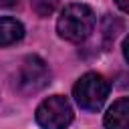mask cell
I'll return each instance as SVG.
<instances>
[{"mask_svg":"<svg viewBox=\"0 0 129 129\" xmlns=\"http://www.w3.org/2000/svg\"><path fill=\"white\" fill-rule=\"evenodd\" d=\"M73 121V107L62 95L44 99L36 109V123L42 129H67Z\"/></svg>","mask_w":129,"mask_h":129,"instance_id":"3","label":"cell"},{"mask_svg":"<svg viewBox=\"0 0 129 129\" xmlns=\"http://www.w3.org/2000/svg\"><path fill=\"white\" fill-rule=\"evenodd\" d=\"M115 4H117L123 12H129V0H115Z\"/></svg>","mask_w":129,"mask_h":129,"instance_id":"8","label":"cell"},{"mask_svg":"<svg viewBox=\"0 0 129 129\" xmlns=\"http://www.w3.org/2000/svg\"><path fill=\"white\" fill-rule=\"evenodd\" d=\"M16 0H0V8H8V6H14Z\"/></svg>","mask_w":129,"mask_h":129,"instance_id":"10","label":"cell"},{"mask_svg":"<svg viewBox=\"0 0 129 129\" xmlns=\"http://www.w3.org/2000/svg\"><path fill=\"white\" fill-rule=\"evenodd\" d=\"M123 54H125V58H127V62H129V36H127L125 42H123Z\"/></svg>","mask_w":129,"mask_h":129,"instance_id":"9","label":"cell"},{"mask_svg":"<svg viewBox=\"0 0 129 129\" xmlns=\"http://www.w3.org/2000/svg\"><path fill=\"white\" fill-rule=\"evenodd\" d=\"M95 28V12L87 4H69L56 22V30L64 40L81 42Z\"/></svg>","mask_w":129,"mask_h":129,"instance_id":"1","label":"cell"},{"mask_svg":"<svg viewBox=\"0 0 129 129\" xmlns=\"http://www.w3.org/2000/svg\"><path fill=\"white\" fill-rule=\"evenodd\" d=\"M24 36V26L10 16H0V46L18 42Z\"/></svg>","mask_w":129,"mask_h":129,"instance_id":"6","label":"cell"},{"mask_svg":"<svg viewBox=\"0 0 129 129\" xmlns=\"http://www.w3.org/2000/svg\"><path fill=\"white\" fill-rule=\"evenodd\" d=\"M73 95L85 111H99L109 95V81L99 73H85L77 81Z\"/></svg>","mask_w":129,"mask_h":129,"instance_id":"2","label":"cell"},{"mask_svg":"<svg viewBox=\"0 0 129 129\" xmlns=\"http://www.w3.org/2000/svg\"><path fill=\"white\" fill-rule=\"evenodd\" d=\"M105 129H129V99L115 101L105 113Z\"/></svg>","mask_w":129,"mask_h":129,"instance_id":"5","label":"cell"},{"mask_svg":"<svg viewBox=\"0 0 129 129\" xmlns=\"http://www.w3.org/2000/svg\"><path fill=\"white\" fill-rule=\"evenodd\" d=\"M30 6L38 16H50L56 10L58 0H30Z\"/></svg>","mask_w":129,"mask_h":129,"instance_id":"7","label":"cell"},{"mask_svg":"<svg viewBox=\"0 0 129 129\" xmlns=\"http://www.w3.org/2000/svg\"><path fill=\"white\" fill-rule=\"evenodd\" d=\"M50 79V73L46 69V62L36 56V54H30L24 58L20 71H18V87L24 91V93H36L40 91Z\"/></svg>","mask_w":129,"mask_h":129,"instance_id":"4","label":"cell"}]
</instances>
